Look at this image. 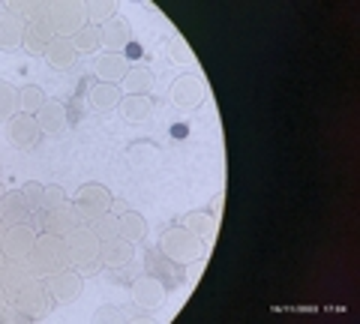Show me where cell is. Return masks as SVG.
<instances>
[{"label": "cell", "instance_id": "6da1fadb", "mask_svg": "<svg viewBox=\"0 0 360 324\" xmlns=\"http://www.w3.org/2000/svg\"><path fill=\"white\" fill-rule=\"evenodd\" d=\"M27 264L33 276L45 279L49 273L54 271H63V267H70V259H66V240L60 234H37V243H33V250L27 255Z\"/></svg>", "mask_w": 360, "mask_h": 324}, {"label": "cell", "instance_id": "7a4b0ae2", "mask_svg": "<svg viewBox=\"0 0 360 324\" xmlns=\"http://www.w3.org/2000/svg\"><path fill=\"white\" fill-rule=\"evenodd\" d=\"M160 252L165 255V259H172L174 264H193L201 259V252H205V240L198 238V234H193L186 226H172L162 240H160Z\"/></svg>", "mask_w": 360, "mask_h": 324}, {"label": "cell", "instance_id": "3957f363", "mask_svg": "<svg viewBox=\"0 0 360 324\" xmlns=\"http://www.w3.org/2000/svg\"><path fill=\"white\" fill-rule=\"evenodd\" d=\"M66 240V259L75 271H96L99 264V238L87 226H75L70 234H63Z\"/></svg>", "mask_w": 360, "mask_h": 324}, {"label": "cell", "instance_id": "277c9868", "mask_svg": "<svg viewBox=\"0 0 360 324\" xmlns=\"http://www.w3.org/2000/svg\"><path fill=\"white\" fill-rule=\"evenodd\" d=\"M49 294L54 297V304H72V300L82 297L84 292V279L75 267H63V271H54L42 279Z\"/></svg>", "mask_w": 360, "mask_h": 324}, {"label": "cell", "instance_id": "5b68a950", "mask_svg": "<svg viewBox=\"0 0 360 324\" xmlns=\"http://www.w3.org/2000/svg\"><path fill=\"white\" fill-rule=\"evenodd\" d=\"M84 25H87V18H84V6L82 4H70V0H63V4H51V30H54V37L72 39Z\"/></svg>", "mask_w": 360, "mask_h": 324}, {"label": "cell", "instance_id": "8992f818", "mask_svg": "<svg viewBox=\"0 0 360 324\" xmlns=\"http://www.w3.org/2000/svg\"><path fill=\"white\" fill-rule=\"evenodd\" d=\"M39 141H42V129L33 115H21L18 111L15 117H9V144L15 150H33Z\"/></svg>", "mask_w": 360, "mask_h": 324}, {"label": "cell", "instance_id": "52a82bcc", "mask_svg": "<svg viewBox=\"0 0 360 324\" xmlns=\"http://www.w3.org/2000/svg\"><path fill=\"white\" fill-rule=\"evenodd\" d=\"M172 99H174V105L186 108V111L198 108L201 103H205V82H201L198 75H193V72L177 75L174 84H172Z\"/></svg>", "mask_w": 360, "mask_h": 324}, {"label": "cell", "instance_id": "ba28073f", "mask_svg": "<svg viewBox=\"0 0 360 324\" xmlns=\"http://www.w3.org/2000/svg\"><path fill=\"white\" fill-rule=\"evenodd\" d=\"M33 243H37V231H33L27 222H21V226H6L0 250H4L6 259H27Z\"/></svg>", "mask_w": 360, "mask_h": 324}, {"label": "cell", "instance_id": "9c48e42d", "mask_svg": "<svg viewBox=\"0 0 360 324\" xmlns=\"http://www.w3.org/2000/svg\"><path fill=\"white\" fill-rule=\"evenodd\" d=\"M13 300H15V306L21 312H42V309H51L54 306V297L49 294L45 283H39V276H33L30 283L21 285V292Z\"/></svg>", "mask_w": 360, "mask_h": 324}, {"label": "cell", "instance_id": "30bf717a", "mask_svg": "<svg viewBox=\"0 0 360 324\" xmlns=\"http://www.w3.org/2000/svg\"><path fill=\"white\" fill-rule=\"evenodd\" d=\"M132 300H135V306H141L148 312L160 309L165 300V283H160L156 276H139L132 283Z\"/></svg>", "mask_w": 360, "mask_h": 324}, {"label": "cell", "instance_id": "8fae6325", "mask_svg": "<svg viewBox=\"0 0 360 324\" xmlns=\"http://www.w3.org/2000/svg\"><path fill=\"white\" fill-rule=\"evenodd\" d=\"M25 25H27V21L21 18L13 6L0 9V51H15L21 46Z\"/></svg>", "mask_w": 360, "mask_h": 324}, {"label": "cell", "instance_id": "7c38bea8", "mask_svg": "<svg viewBox=\"0 0 360 324\" xmlns=\"http://www.w3.org/2000/svg\"><path fill=\"white\" fill-rule=\"evenodd\" d=\"M30 279H33V271L27 259H6V267L0 273V292L6 297H15L21 292V285L30 283Z\"/></svg>", "mask_w": 360, "mask_h": 324}, {"label": "cell", "instance_id": "4fadbf2b", "mask_svg": "<svg viewBox=\"0 0 360 324\" xmlns=\"http://www.w3.org/2000/svg\"><path fill=\"white\" fill-rule=\"evenodd\" d=\"M96 82H108V84H120L129 72V63L123 54H111V51H99L96 54Z\"/></svg>", "mask_w": 360, "mask_h": 324}, {"label": "cell", "instance_id": "5bb4252c", "mask_svg": "<svg viewBox=\"0 0 360 324\" xmlns=\"http://www.w3.org/2000/svg\"><path fill=\"white\" fill-rule=\"evenodd\" d=\"M135 259V243L123 240V238H111L105 243H99V261L111 271H117V267H127L129 261Z\"/></svg>", "mask_w": 360, "mask_h": 324}, {"label": "cell", "instance_id": "9a60e30c", "mask_svg": "<svg viewBox=\"0 0 360 324\" xmlns=\"http://www.w3.org/2000/svg\"><path fill=\"white\" fill-rule=\"evenodd\" d=\"M0 207H4V214H0L4 226H21V222H27L33 214L25 195H21V189H9V193L0 195Z\"/></svg>", "mask_w": 360, "mask_h": 324}, {"label": "cell", "instance_id": "2e32d148", "mask_svg": "<svg viewBox=\"0 0 360 324\" xmlns=\"http://www.w3.org/2000/svg\"><path fill=\"white\" fill-rule=\"evenodd\" d=\"M99 30H103V48L111 51V54H123V48L132 42V27L117 15L111 21H105Z\"/></svg>", "mask_w": 360, "mask_h": 324}, {"label": "cell", "instance_id": "e0dca14e", "mask_svg": "<svg viewBox=\"0 0 360 324\" xmlns=\"http://www.w3.org/2000/svg\"><path fill=\"white\" fill-rule=\"evenodd\" d=\"M120 115L129 120V124H144V120H150L153 115V99L148 93H123L120 99Z\"/></svg>", "mask_w": 360, "mask_h": 324}, {"label": "cell", "instance_id": "ac0fdd59", "mask_svg": "<svg viewBox=\"0 0 360 324\" xmlns=\"http://www.w3.org/2000/svg\"><path fill=\"white\" fill-rule=\"evenodd\" d=\"M42 226L49 234H70L75 226H78V219H75V207L72 205H58V207H49L45 210V216H42Z\"/></svg>", "mask_w": 360, "mask_h": 324}, {"label": "cell", "instance_id": "d6986e66", "mask_svg": "<svg viewBox=\"0 0 360 324\" xmlns=\"http://www.w3.org/2000/svg\"><path fill=\"white\" fill-rule=\"evenodd\" d=\"M120 99H123V91H120V84H108V82H94V84H90V91H87V103H90V108H96V111H108V108H117V105H120Z\"/></svg>", "mask_w": 360, "mask_h": 324}, {"label": "cell", "instance_id": "ffe728a7", "mask_svg": "<svg viewBox=\"0 0 360 324\" xmlns=\"http://www.w3.org/2000/svg\"><path fill=\"white\" fill-rule=\"evenodd\" d=\"M37 124H39V129H42V136L49 132V136H54V132H60L63 127H66V108L60 105V103H54V99H45V105L37 111Z\"/></svg>", "mask_w": 360, "mask_h": 324}, {"label": "cell", "instance_id": "44dd1931", "mask_svg": "<svg viewBox=\"0 0 360 324\" xmlns=\"http://www.w3.org/2000/svg\"><path fill=\"white\" fill-rule=\"evenodd\" d=\"M45 58L54 70H70V66L78 60V51L72 46V39H63V37H54L49 42V48H45Z\"/></svg>", "mask_w": 360, "mask_h": 324}, {"label": "cell", "instance_id": "7402d4cb", "mask_svg": "<svg viewBox=\"0 0 360 324\" xmlns=\"http://www.w3.org/2000/svg\"><path fill=\"white\" fill-rule=\"evenodd\" d=\"M148 267H150V276H156L160 283H168V285H177L184 273H180V264H174L172 259L156 250V252H148Z\"/></svg>", "mask_w": 360, "mask_h": 324}, {"label": "cell", "instance_id": "603a6c76", "mask_svg": "<svg viewBox=\"0 0 360 324\" xmlns=\"http://www.w3.org/2000/svg\"><path fill=\"white\" fill-rule=\"evenodd\" d=\"M75 201H78V205H87V207H94V210H103V214H108L115 195H111L108 186H103V183H84L82 189H78Z\"/></svg>", "mask_w": 360, "mask_h": 324}, {"label": "cell", "instance_id": "cb8c5ba5", "mask_svg": "<svg viewBox=\"0 0 360 324\" xmlns=\"http://www.w3.org/2000/svg\"><path fill=\"white\" fill-rule=\"evenodd\" d=\"M117 234L129 243H139L148 234V222H144V216L135 214V210H127V214L117 216Z\"/></svg>", "mask_w": 360, "mask_h": 324}, {"label": "cell", "instance_id": "d4e9b609", "mask_svg": "<svg viewBox=\"0 0 360 324\" xmlns=\"http://www.w3.org/2000/svg\"><path fill=\"white\" fill-rule=\"evenodd\" d=\"M123 93H148L153 91V72L148 70V66H129L127 78H123Z\"/></svg>", "mask_w": 360, "mask_h": 324}, {"label": "cell", "instance_id": "484cf974", "mask_svg": "<svg viewBox=\"0 0 360 324\" xmlns=\"http://www.w3.org/2000/svg\"><path fill=\"white\" fill-rule=\"evenodd\" d=\"M72 46H75L78 54H94L96 48H103V30H99L96 25H84L72 37Z\"/></svg>", "mask_w": 360, "mask_h": 324}, {"label": "cell", "instance_id": "4316f807", "mask_svg": "<svg viewBox=\"0 0 360 324\" xmlns=\"http://www.w3.org/2000/svg\"><path fill=\"white\" fill-rule=\"evenodd\" d=\"M42 105H45V91L39 84L18 87V111H21V115H37Z\"/></svg>", "mask_w": 360, "mask_h": 324}, {"label": "cell", "instance_id": "83f0119b", "mask_svg": "<svg viewBox=\"0 0 360 324\" xmlns=\"http://www.w3.org/2000/svg\"><path fill=\"white\" fill-rule=\"evenodd\" d=\"M180 226H186L193 234H198L201 240H210L213 234H217V222H213V216L210 214H201V210H193L189 216H184Z\"/></svg>", "mask_w": 360, "mask_h": 324}, {"label": "cell", "instance_id": "f1b7e54d", "mask_svg": "<svg viewBox=\"0 0 360 324\" xmlns=\"http://www.w3.org/2000/svg\"><path fill=\"white\" fill-rule=\"evenodd\" d=\"M82 6H84L87 25H96V27H103L105 21H111L115 13H117V6L108 4V0H90V4H82Z\"/></svg>", "mask_w": 360, "mask_h": 324}, {"label": "cell", "instance_id": "f546056e", "mask_svg": "<svg viewBox=\"0 0 360 324\" xmlns=\"http://www.w3.org/2000/svg\"><path fill=\"white\" fill-rule=\"evenodd\" d=\"M18 115V87L6 78H0V120H9Z\"/></svg>", "mask_w": 360, "mask_h": 324}, {"label": "cell", "instance_id": "4dcf8cb0", "mask_svg": "<svg viewBox=\"0 0 360 324\" xmlns=\"http://www.w3.org/2000/svg\"><path fill=\"white\" fill-rule=\"evenodd\" d=\"M87 228L96 234L99 243H105V240H111V238H120V234H117V216L111 214V210H108V214H99Z\"/></svg>", "mask_w": 360, "mask_h": 324}, {"label": "cell", "instance_id": "1f68e13d", "mask_svg": "<svg viewBox=\"0 0 360 324\" xmlns=\"http://www.w3.org/2000/svg\"><path fill=\"white\" fill-rule=\"evenodd\" d=\"M165 48H168V58H172V60H177V63H193V48H189L186 39L174 37V39L165 42Z\"/></svg>", "mask_w": 360, "mask_h": 324}, {"label": "cell", "instance_id": "d6a6232c", "mask_svg": "<svg viewBox=\"0 0 360 324\" xmlns=\"http://www.w3.org/2000/svg\"><path fill=\"white\" fill-rule=\"evenodd\" d=\"M21 195H25V201L30 205V210H39L42 201H45V183L39 181H27L25 186H21Z\"/></svg>", "mask_w": 360, "mask_h": 324}, {"label": "cell", "instance_id": "836d02e7", "mask_svg": "<svg viewBox=\"0 0 360 324\" xmlns=\"http://www.w3.org/2000/svg\"><path fill=\"white\" fill-rule=\"evenodd\" d=\"M63 201H66V193H63L60 186H54V183L45 186V201H42L45 210H49V207H58V205H63Z\"/></svg>", "mask_w": 360, "mask_h": 324}, {"label": "cell", "instance_id": "e575fe53", "mask_svg": "<svg viewBox=\"0 0 360 324\" xmlns=\"http://www.w3.org/2000/svg\"><path fill=\"white\" fill-rule=\"evenodd\" d=\"M75 219H78V226H90V222H94L99 214H103V210H94V207H87V205H78L75 201Z\"/></svg>", "mask_w": 360, "mask_h": 324}, {"label": "cell", "instance_id": "d590c367", "mask_svg": "<svg viewBox=\"0 0 360 324\" xmlns=\"http://www.w3.org/2000/svg\"><path fill=\"white\" fill-rule=\"evenodd\" d=\"M4 267H6V255H4V250H0V273H4Z\"/></svg>", "mask_w": 360, "mask_h": 324}, {"label": "cell", "instance_id": "8d00e7d4", "mask_svg": "<svg viewBox=\"0 0 360 324\" xmlns=\"http://www.w3.org/2000/svg\"><path fill=\"white\" fill-rule=\"evenodd\" d=\"M4 234H6V226H4V222H0V243H4Z\"/></svg>", "mask_w": 360, "mask_h": 324}, {"label": "cell", "instance_id": "74e56055", "mask_svg": "<svg viewBox=\"0 0 360 324\" xmlns=\"http://www.w3.org/2000/svg\"><path fill=\"white\" fill-rule=\"evenodd\" d=\"M0 214H4V207H0Z\"/></svg>", "mask_w": 360, "mask_h": 324}, {"label": "cell", "instance_id": "f35d334b", "mask_svg": "<svg viewBox=\"0 0 360 324\" xmlns=\"http://www.w3.org/2000/svg\"><path fill=\"white\" fill-rule=\"evenodd\" d=\"M0 195H4V189H0Z\"/></svg>", "mask_w": 360, "mask_h": 324}]
</instances>
